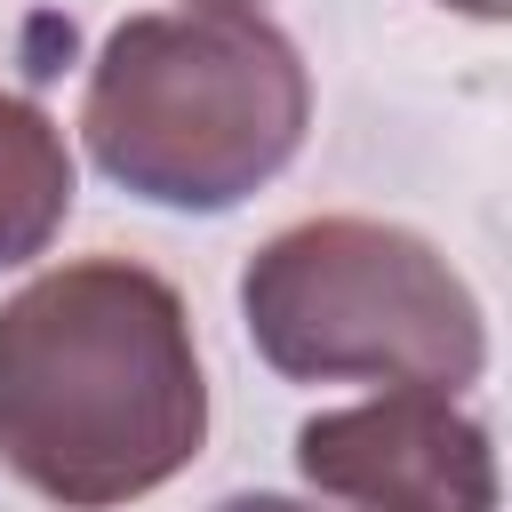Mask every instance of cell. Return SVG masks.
<instances>
[{"instance_id": "6da1fadb", "label": "cell", "mask_w": 512, "mask_h": 512, "mask_svg": "<svg viewBox=\"0 0 512 512\" xmlns=\"http://www.w3.org/2000/svg\"><path fill=\"white\" fill-rule=\"evenodd\" d=\"M208 440V376L184 296L80 256L0 304V464L64 512H120L168 488Z\"/></svg>"}, {"instance_id": "7a4b0ae2", "label": "cell", "mask_w": 512, "mask_h": 512, "mask_svg": "<svg viewBox=\"0 0 512 512\" xmlns=\"http://www.w3.org/2000/svg\"><path fill=\"white\" fill-rule=\"evenodd\" d=\"M312 120L296 40L256 8H152L112 24L88 64L80 136L88 160L184 216H224L264 192Z\"/></svg>"}, {"instance_id": "3957f363", "label": "cell", "mask_w": 512, "mask_h": 512, "mask_svg": "<svg viewBox=\"0 0 512 512\" xmlns=\"http://www.w3.org/2000/svg\"><path fill=\"white\" fill-rule=\"evenodd\" d=\"M240 320L264 368L296 384L456 400L488 368V320L464 272L384 216H312L272 232L240 272Z\"/></svg>"}, {"instance_id": "277c9868", "label": "cell", "mask_w": 512, "mask_h": 512, "mask_svg": "<svg viewBox=\"0 0 512 512\" xmlns=\"http://www.w3.org/2000/svg\"><path fill=\"white\" fill-rule=\"evenodd\" d=\"M296 472L360 512H496V448L448 392H376L296 432Z\"/></svg>"}, {"instance_id": "5b68a950", "label": "cell", "mask_w": 512, "mask_h": 512, "mask_svg": "<svg viewBox=\"0 0 512 512\" xmlns=\"http://www.w3.org/2000/svg\"><path fill=\"white\" fill-rule=\"evenodd\" d=\"M72 192H80V176H72L64 128L32 96L0 88V272L48 256V240L72 216Z\"/></svg>"}, {"instance_id": "8992f818", "label": "cell", "mask_w": 512, "mask_h": 512, "mask_svg": "<svg viewBox=\"0 0 512 512\" xmlns=\"http://www.w3.org/2000/svg\"><path fill=\"white\" fill-rule=\"evenodd\" d=\"M216 512H304L296 496H224Z\"/></svg>"}, {"instance_id": "52a82bcc", "label": "cell", "mask_w": 512, "mask_h": 512, "mask_svg": "<svg viewBox=\"0 0 512 512\" xmlns=\"http://www.w3.org/2000/svg\"><path fill=\"white\" fill-rule=\"evenodd\" d=\"M456 16H480V24H512V0H440Z\"/></svg>"}, {"instance_id": "ba28073f", "label": "cell", "mask_w": 512, "mask_h": 512, "mask_svg": "<svg viewBox=\"0 0 512 512\" xmlns=\"http://www.w3.org/2000/svg\"><path fill=\"white\" fill-rule=\"evenodd\" d=\"M184 8H256V0H184Z\"/></svg>"}]
</instances>
